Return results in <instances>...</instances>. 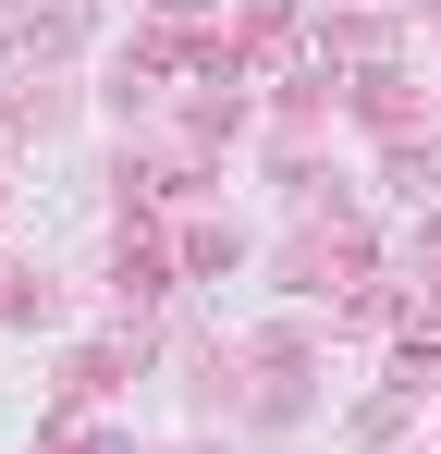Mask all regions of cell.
Wrapping results in <instances>:
<instances>
[]
</instances>
